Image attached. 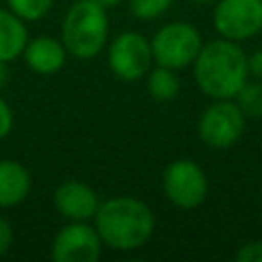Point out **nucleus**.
<instances>
[{
    "mask_svg": "<svg viewBox=\"0 0 262 262\" xmlns=\"http://www.w3.org/2000/svg\"><path fill=\"white\" fill-rule=\"evenodd\" d=\"M94 227L104 246L129 252L141 248L151 237L154 213L135 196H113L98 205Z\"/></svg>",
    "mask_w": 262,
    "mask_h": 262,
    "instance_id": "obj_1",
    "label": "nucleus"
},
{
    "mask_svg": "<svg viewBox=\"0 0 262 262\" xmlns=\"http://www.w3.org/2000/svg\"><path fill=\"white\" fill-rule=\"evenodd\" d=\"M250 70L246 53L229 39H217L201 47L194 59V80L211 98H233L246 84Z\"/></svg>",
    "mask_w": 262,
    "mask_h": 262,
    "instance_id": "obj_2",
    "label": "nucleus"
},
{
    "mask_svg": "<svg viewBox=\"0 0 262 262\" xmlns=\"http://www.w3.org/2000/svg\"><path fill=\"white\" fill-rule=\"evenodd\" d=\"M108 37L106 6L98 0H78L61 25V43L78 59H92L100 53Z\"/></svg>",
    "mask_w": 262,
    "mask_h": 262,
    "instance_id": "obj_3",
    "label": "nucleus"
},
{
    "mask_svg": "<svg viewBox=\"0 0 262 262\" xmlns=\"http://www.w3.org/2000/svg\"><path fill=\"white\" fill-rule=\"evenodd\" d=\"M149 43H151L154 61L170 70H182L194 63L203 47L201 33L188 23L164 25Z\"/></svg>",
    "mask_w": 262,
    "mask_h": 262,
    "instance_id": "obj_4",
    "label": "nucleus"
},
{
    "mask_svg": "<svg viewBox=\"0 0 262 262\" xmlns=\"http://www.w3.org/2000/svg\"><path fill=\"white\" fill-rule=\"evenodd\" d=\"M151 61V43L141 33L123 31L108 45V68L125 82L143 78L149 72Z\"/></svg>",
    "mask_w": 262,
    "mask_h": 262,
    "instance_id": "obj_5",
    "label": "nucleus"
},
{
    "mask_svg": "<svg viewBox=\"0 0 262 262\" xmlns=\"http://www.w3.org/2000/svg\"><path fill=\"white\" fill-rule=\"evenodd\" d=\"M246 125V115L237 106V102H229L227 98H219L199 119V137L215 149H225L233 145Z\"/></svg>",
    "mask_w": 262,
    "mask_h": 262,
    "instance_id": "obj_6",
    "label": "nucleus"
},
{
    "mask_svg": "<svg viewBox=\"0 0 262 262\" xmlns=\"http://www.w3.org/2000/svg\"><path fill=\"white\" fill-rule=\"evenodd\" d=\"M162 186L170 203L180 209H194L207 196V176L192 160H174L162 176Z\"/></svg>",
    "mask_w": 262,
    "mask_h": 262,
    "instance_id": "obj_7",
    "label": "nucleus"
},
{
    "mask_svg": "<svg viewBox=\"0 0 262 262\" xmlns=\"http://www.w3.org/2000/svg\"><path fill=\"white\" fill-rule=\"evenodd\" d=\"M213 25L223 39H250L262 29V0H219Z\"/></svg>",
    "mask_w": 262,
    "mask_h": 262,
    "instance_id": "obj_8",
    "label": "nucleus"
},
{
    "mask_svg": "<svg viewBox=\"0 0 262 262\" xmlns=\"http://www.w3.org/2000/svg\"><path fill=\"white\" fill-rule=\"evenodd\" d=\"M102 239L96 227L86 221H70L63 225L51 244V258L55 262H96Z\"/></svg>",
    "mask_w": 262,
    "mask_h": 262,
    "instance_id": "obj_9",
    "label": "nucleus"
},
{
    "mask_svg": "<svg viewBox=\"0 0 262 262\" xmlns=\"http://www.w3.org/2000/svg\"><path fill=\"white\" fill-rule=\"evenodd\" d=\"M53 205L57 213L70 221H88L94 219L100 201L88 184L80 180H66L55 188Z\"/></svg>",
    "mask_w": 262,
    "mask_h": 262,
    "instance_id": "obj_10",
    "label": "nucleus"
},
{
    "mask_svg": "<svg viewBox=\"0 0 262 262\" xmlns=\"http://www.w3.org/2000/svg\"><path fill=\"white\" fill-rule=\"evenodd\" d=\"M66 55H68L66 45L53 37H35L27 41V47L23 51L27 66L43 76L59 72L66 66Z\"/></svg>",
    "mask_w": 262,
    "mask_h": 262,
    "instance_id": "obj_11",
    "label": "nucleus"
},
{
    "mask_svg": "<svg viewBox=\"0 0 262 262\" xmlns=\"http://www.w3.org/2000/svg\"><path fill=\"white\" fill-rule=\"evenodd\" d=\"M31 192V174L16 160H0V207H16Z\"/></svg>",
    "mask_w": 262,
    "mask_h": 262,
    "instance_id": "obj_12",
    "label": "nucleus"
},
{
    "mask_svg": "<svg viewBox=\"0 0 262 262\" xmlns=\"http://www.w3.org/2000/svg\"><path fill=\"white\" fill-rule=\"evenodd\" d=\"M29 35L25 20L16 16L10 8H0V61H12L23 55Z\"/></svg>",
    "mask_w": 262,
    "mask_h": 262,
    "instance_id": "obj_13",
    "label": "nucleus"
},
{
    "mask_svg": "<svg viewBox=\"0 0 262 262\" xmlns=\"http://www.w3.org/2000/svg\"><path fill=\"white\" fill-rule=\"evenodd\" d=\"M147 90L160 102L174 100L178 90H180V82H178L176 70H170V68H164V66L154 68L149 72V76H147Z\"/></svg>",
    "mask_w": 262,
    "mask_h": 262,
    "instance_id": "obj_14",
    "label": "nucleus"
},
{
    "mask_svg": "<svg viewBox=\"0 0 262 262\" xmlns=\"http://www.w3.org/2000/svg\"><path fill=\"white\" fill-rule=\"evenodd\" d=\"M235 96L246 117L262 119V84H244Z\"/></svg>",
    "mask_w": 262,
    "mask_h": 262,
    "instance_id": "obj_15",
    "label": "nucleus"
},
{
    "mask_svg": "<svg viewBox=\"0 0 262 262\" xmlns=\"http://www.w3.org/2000/svg\"><path fill=\"white\" fill-rule=\"evenodd\" d=\"M6 2L8 8L23 20H39L53 6V0H6Z\"/></svg>",
    "mask_w": 262,
    "mask_h": 262,
    "instance_id": "obj_16",
    "label": "nucleus"
},
{
    "mask_svg": "<svg viewBox=\"0 0 262 262\" xmlns=\"http://www.w3.org/2000/svg\"><path fill=\"white\" fill-rule=\"evenodd\" d=\"M174 0H129V10L139 20H154L162 16Z\"/></svg>",
    "mask_w": 262,
    "mask_h": 262,
    "instance_id": "obj_17",
    "label": "nucleus"
},
{
    "mask_svg": "<svg viewBox=\"0 0 262 262\" xmlns=\"http://www.w3.org/2000/svg\"><path fill=\"white\" fill-rule=\"evenodd\" d=\"M237 262H262V239L260 242H248L235 252Z\"/></svg>",
    "mask_w": 262,
    "mask_h": 262,
    "instance_id": "obj_18",
    "label": "nucleus"
},
{
    "mask_svg": "<svg viewBox=\"0 0 262 262\" xmlns=\"http://www.w3.org/2000/svg\"><path fill=\"white\" fill-rule=\"evenodd\" d=\"M12 242H14V231H12L10 223L4 217H0V256L10 250Z\"/></svg>",
    "mask_w": 262,
    "mask_h": 262,
    "instance_id": "obj_19",
    "label": "nucleus"
},
{
    "mask_svg": "<svg viewBox=\"0 0 262 262\" xmlns=\"http://www.w3.org/2000/svg\"><path fill=\"white\" fill-rule=\"evenodd\" d=\"M12 129V111L4 98H0V139H4Z\"/></svg>",
    "mask_w": 262,
    "mask_h": 262,
    "instance_id": "obj_20",
    "label": "nucleus"
},
{
    "mask_svg": "<svg viewBox=\"0 0 262 262\" xmlns=\"http://www.w3.org/2000/svg\"><path fill=\"white\" fill-rule=\"evenodd\" d=\"M248 70H250L256 78H260V80H262V49H260V51H256V53L248 59Z\"/></svg>",
    "mask_w": 262,
    "mask_h": 262,
    "instance_id": "obj_21",
    "label": "nucleus"
},
{
    "mask_svg": "<svg viewBox=\"0 0 262 262\" xmlns=\"http://www.w3.org/2000/svg\"><path fill=\"white\" fill-rule=\"evenodd\" d=\"M6 66H4V61H0V88L4 86V82H6Z\"/></svg>",
    "mask_w": 262,
    "mask_h": 262,
    "instance_id": "obj_22",
    "label": "nucleus"
},
{
    "mask_svg": "<svg viewBox=\"0 0 262 262\" xmlns=\"http://www.w3.org/2000/svg\"><path fill=\"white\" fill-rule=\"evenodd\" d=\"M102 6H117V4H121L123 0H98Z\"/></svg>",
    "mask_w": 262,
    "mask_h": 262,
    "instance_id": "obj_23",
    "label": "nucleus"
},
{
    "mask_svg": "<svg viewBox=\"0 0 262 262\" xmlns=\"http://www.w3.org/2000/svg\"><path fill=\"white\" fill-rule=\"evenodd\" d=\"M194 4H209V2H213V0H192Z\"/></svg>",
    "mask_w": 262,
    "mask_h": 262,
    "instance_id": "obj_24",
    "label": "nucleus"
}]
</instances>
